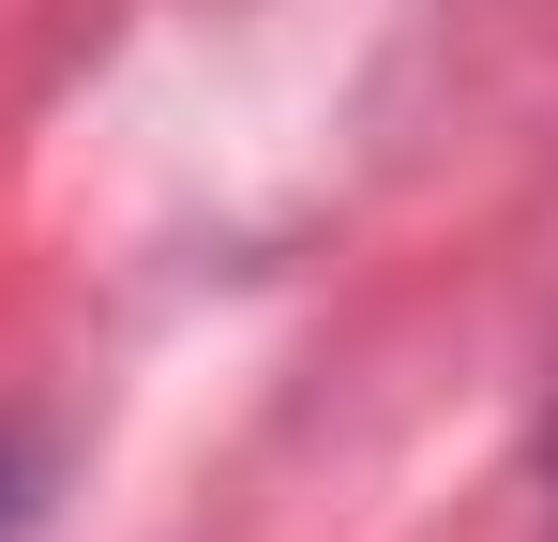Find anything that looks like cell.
Masks as SVG:
<instances>
[{
    "label": "cell",
    "mask_w": 558,
    "mask_h": 542,
    "mask_svg": "<svg viewBox=\"0 0 558 542\" xmlns=\"http://www.w3.org/2000/svg\"><path fill=\"white\" fill-rule=\"evenodd\" d=\"M31 528V438H15V422H0V542Z\"/></svg>",
    "instance_id": "cell-1"
}]
</instances>
